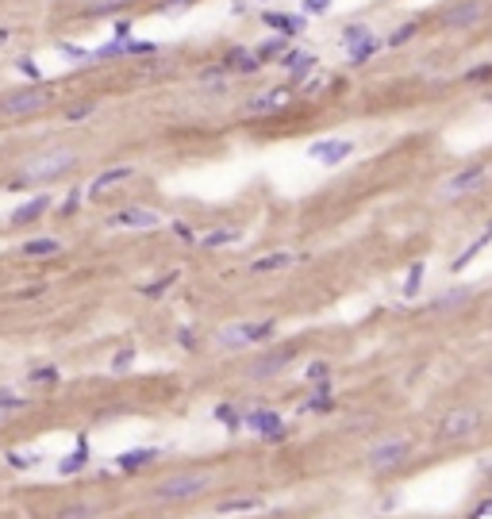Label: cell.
I'll list each match as a JSON object with an SVG mask.
<instances>
[{
    "label": "cell",
    "instance_id": "1",
    "mask_svg": "<svg viewBox=\"0 0 492 519\" xmlns=\"http://www.w3.org/2000/svg\"><path fill=\"white\" fill-rule=\"evenodd\" d=\"M77 166V150L73 146H51V150H39L35 158H27L20 169L12 173L8 188H31V185H46V181H58L62 173H70Z\"/></svg>",
    "mask_w": 492,
    "mask_h": 519
},
{
    "label": "cell",
    "instance_id": "2",
    "mask_svg": "<svg viewBox=\"0 0 492 519\" xmlns=\"http://www.w3.org/2000/svg\"><path fill=\"white\" fill-rule=\"evenodd\" d=\"M212 481H216V477H212L208 469H185V473H174L162 485H154V500H162V504L193 500V496H200V492H208Z\"/></svg>",
    "mask_w": 492,
    "mask_h": 519
},
{
    "label": "cell",
    "instance_id": "3",
    "mask_svg": "<svg viewBox=\"0 0 492 519\" xmlns=\"http://www.w3.org/2000/svg\"><path fill=\"white\" fill-rule=\"evenodd\" d=\"M54 104V89H12L8 96H0V115L4 120H23V115H35V112H46Z\"/></svg>",
    "mask_w": 492,
    "mask_h": 519
},
{
    "label": "cell",
    "instance_id": "4",
    "mask_svg": "<svg viewBox=\"0 0 492 519\" xmlns=\"http://www.w3.org/2000/svg\"><path fill=\"white\" fill-rule=\"evenodd\" d=\"M481 431V411L477 408H454L439 419V439L454 442V439H470Z\"/></svg>",
    "mask_w": 492,
    "mask_h": 519
},
{
    "label": "cell",
    "instance_id": "5",
    "mask_svg": "<svg viewBox=\"0 0 492 519\" xmlns=\"http://www.w3.org/2000/svg\"><path fill=\"white\" fill-rule=\"evenodd\" d=\"M485 12H488L485 0H458V4H450L446 12L439 15V27L442 31H465V27L485 20Z\"/></svg>",
    "mask_w": 492,
    "mask_h": 519
},
{
    "label": "cell",
    "instance_id": "6",
    "mask_svg": "<svg viewBox=\"0 0 492 519\" xmlns=\"http://www.w3.org/2000/svg\"><path fill=\"white\" fill-rule=\"evenodd\" d=\"M277 331V323L273 319H258V323H235V327H224V331L216 335V342L219 346H250V342H261V339H269V335Z\"/></svg>",
    "mask_w": 492,
    "mask_h": 519
},
{
    "label": "cell",
    "instance_id": "7",
    "mask_svg": "<svg viewBox=\"0 0 492 519\" xmlns=\"http://www.w3.org/2000/svg\"><path fill=\"white\" fill-rule=\"evenodd\" d=\"M297 358V350L292 346H281V350H269V354H261V358H254L250 361V369H246V377L250 381H269V377H277V373H285V366Z\"/></svg>",
    "mask_w": 492,
    "mask_h": 519
},
{
    "label": "cell",
    "instance_id": "8",
    "mask_svg": "<svg viewBox=\"0 0 492 519\" xmlns=\"http://www.w3.org/2000/svg\"><path fill=\"white\" fill-rule=\"evenodd\" d=\"M408 439H384V442H377L373 450H369V469H377V473H381V469H396L400 461L408 458Z\"/></svg>",
    "mask_w": 492,
    "mask_h": 519
},
{
    "label": "cell",
    "instance_id": "9",
    "mask_svg": "<svg viewBox=\"0 0 492 519\" xmlns=\"http://www.w3.org/2000/svg\"><path fill=\"white\" fill-rule=\"evenodd\" d=\"M308 154L316 162H323V166H339V162H347L354 154V143L350 139H323V143H311Z\"/></svg>",
    "mask_w": 492,
    "mask_h": 519
},
{
    "label": "cell",
    "instance_id": "10",
    "mask_svg": "<svg viewBox=\"0 0 492 519\" xmlns=\"http://www.w3.org/2000/svg\"><path fill=\"white\" fill-rule=\"evenodd\" d=\"M488 181V166H465L462 173H454V177L446 181V196H465V193H477L481 185Z\"/></svg>",
    "mask_w": 492,
    "mask_h": 519
},
{
    "label": "cell",
    "instance_id": "11",
    "mask_svg": "<svg viewBox=\"0 0 492 519\" xmlns=\"http://www.w3.org/2000/svg\"><path fill=\"white\" fill-rule=\"evenodd\" d=\"M112 227H158L162 224V216L158 212H150V208H123V212H116V216L108 219Z\"/></svg>",
    "mask_w": 492,
    "mask_h": 519
},
{
    "label": "cell",
    "instance_id": "12",
    "mask_svg": "<svg viewBox=\"0 0 492 519\" xmlns=\"http://www.w3.org/2000/svg\"><path fill=\"white\" fill-rule=\"evenodd\" d=\"M289 104V89H266V93H258L254 101H246V112L250 115H266V112H277Z\"/></svg>",
    "mask_w": 492,
    "mask_h": 519
},
{
    "label": "cell",
    "instance_id": "13",
    "mask_svg": "<svg viewBox=\"0 0 492 519\" xmlns=\"http://www.w3.org/2000/svg\"><path fill=\"white\" fill-rule=\"evenodd\" d=\"M281 65L292 73V81H304L308 73L319 65V58L311 54V51H285V54H281Z\"/></svg>",
    "mask_w": 492,
    "mask_h": 519
},
{
    "label": "cell",
    "instance_id": "14",
    "mask_svg": "<svg viewBox=\"0 0 492 519\" xmlns=\"http://www.w3.org/2000/svg\"><path fill=\"white\" fill-rule=\"evenodd\" d=\"M266 23H269V27H273L281 39H285V35H300V31L308 27L300 15H285V12H266Z\"/></svg>",
    "mask_w": 492,
    "mask_h": 519
},
{
    "label": "cell",
    "instance_id": "15",
    "mask_svg": "<svg viewBox=\"0 0 492 519\" xmlns=\"http://www.w3.org/2000/svg\"><path fill=\"white\" fill-rule=\"evenodd\" d=\"M246 427L261 431L266 439H277V435H281V416H273V411H250V416H246Z\"/></svg>",
    "mask_w": 492,
    "mask_h": 519
},
{
    "label": "cell",
    "instance_id": "16",
    "mask_svg": "<svg viewBox=\"0 0 492 519\" xmlns=\"http://www.w3.org/2000/svg\"><path fill=\"white\" fill-rule=\"evenodd\" d=\"M289 266H292V254L277 250V254H266V258L250 262V269H246V274H281V269H289Z\"/></svg>",
    "mask_w": 492,
    "mask_h": 519
},
{
    "label": "cell",
    "instance_id": "17",
    "mask_svg": "<svg viewBox=\"0 0 492 519\" xmlns=\"http://www.w3.org/2000/svg\"><path fill=\"white\" fill-rule=\"evenodd\" d=\"M131 173H135V169H131V166H116V169H104L101 177H96L93 185H89V196H101L104 188H112V185H119V181H127Z\"/></svg>",
    "mask_w": 492,
    "mask_h": 519
},
{
    "label": "cell",
    "instance_id": "18",
    "mask_svg": "<svg viewBox=\"0 0 492 519\" xmlns=\"http://www.w3.org/2000/svg\"><path fill=\"white\" fill-rule=\"evenodd\" d=\"M58 250H62L58 238H31V243L20 246L23 258H51V254H58Z\"/></svg>",
    "mask_w": 492,
    "mask_h": 519
},
{
    "label": "cell",
    "instance_id": "19",
    "mask_svg": "<svg viewBox=\"0 0 492 519\" xmlns=\"http://www.w3.org/2000/svg\"><path fill=\"white\" fill-rule=\"evenodd\" d=\"M46 208H51V196L43 193V196H35L31 204H23V208H15V212H12V224H31V219H39Z\"/></svg>",
    "mask_w": 492,
    "mask_h": 519
},
{
    "label": "cell",
    "instance_id": "20",
    "mask_svg": "<svg viewBox=\"0 0 492 519\" xmlns=\"http://www.w3.org/2000/svg\"><path fill=\"white\" fill-rule=\"evenodd\" d=\"M227 65H231V70H242V73H254L261 62L254 58V51H246V46H235V51H227Z\"/></svg>",
    "mask_w": 492,
    "mask_h": 519
},
{
    "label": "cell",
    "instance_id": "21",
    "mask_svg": "<svg viewBox=\"0 0 492 519\" xmlns=\"http://www.w3.org/2000/svg\"><path fill=\"white\" fill-rule=\"evenodd\" d=\"M158 458V450H150V447H143V450H127V454H119V469H143V466H150V461Z\"/></svg>",
    "mask_w": 492,
    "mask_h": 519
},
{
    "label": "cell",
    "instance_id": "22",
    "mask_svg": "<svg viewBox=\"0 0 492 519\" xmlns=\"http://www.w3.org/2000/svg\"><path fill=\"white\" fill-rule=\"evenodd\" d=\"M258 508H266V500H261V496H235V500H224L219 512L231 515V512H258Z\"/></svg>",
    "mask_w": 492,
    "mask_h": 519
},
{
    "label": "cell",
    "instance_id": "23",
    "mask_svg": "<svg viewBox=\"0 0 492 519\" xmlns=\"http://www.w3.org/2000/svg\"><path fill=\"white\" fill-rule=\"evenodd\" d=\"M465 300H470V288H450V293L434 296L431 308H434V312H446V308H458V304H465Z\"/></svg>",
    "mask_w": 492,
    "mask_h": 519
},
{
    "label": "cell",
    "instance_id": "24",
    "mask_svg": "<svg viewBox=\"0 0 492 519\" xmlns=\"http://www.w3.org/2000/svg\"><path fill=\"white\" fill-rule=\"evenodd\" d=\"M488 238H492V235H481L477 243H470V250H462V254H458V258H454V266H450V269H454V274H462V269L470 266V262H473V258H477V254L488 246Z\"/></svg>",
    "mask_w": 492,
    "mask_h": 519
},
{
    "label": "cell",
    "instance_id": "25",
    "mask_svg": "<svg viewBox=\"0 0 492 519\" xmlns=\"http://www.w3.org/2000/svg\"><path fill=\"white\" fill-rule=\"evenodd\" d=\"M235 238H239L235 227H219V231H208V235L200 238V246H212V250H216V246H227V243H235Z\"/></svg>",
    "mask_w": 492,
    "mask_h": 519
},
{
    "label": "cell",
    "instance_id": "26",
    "mask_svg": "<svg viewBox=\"0 0 492 519\" xmlns=\"http://www.w3.org/2000/svg\"><path fill=\"white\" fill-rule=\"evenodd\" d=\"M27 397H20L15 389H0V416H8V411H20V408H27Z\"/></svg>",
    "mask_w": 492,
    "mask_h": 519
},
{
    "label": "cell",
    "instance_id": "27",
    "mask_svg": "<svg viewBox=\"0 0 492 519\" xmlns=\"http://www.w3.org/2000/svg\"><path fill=\"white\" fill-rule=\"evenodd\" d=\"M85 461H89V447H85V439H81V442H77V450H73V454L65 458L58 469H62V473H77V469H85Z\"/></svg>",
    "mask_w": 492,
    "mask_h": 519
},
{
    "label": "cell",
    "instance_id": "28",
    "mask_svg": "<svg viewBox=\"0 0 492 519\" xmlns=\"http://www.w3.org/2000/svg\"><path fill=\"white\" fill-rule=\"evenodd\" d=\"M377 46H381V43H377V39H373V35H369V39H365V43H358V46H350V62H354V65H362V62H369V58H373V54H377Z\"/></svg>",
    "mask_w": 492,
    "mask_h": 519
},
{
    "label": "cell",
    "instance_id": "29",
    "mask_svg": "<svg viewBox=\"0 0 492 519\" xmlns=\"http://www.w3.org/2000/svg\"><path fill=\"white\" fill-rule=\"evenodd\" d=\"M273 54H285V39H281V35H277V39H266V43L254 51V58H258V62H269Z\"/></svg>",
    "mask_w": 492,
    "mask_h": 519
},
{
    "label": "cell",
    "instance_id": "30",
    "mask_svg": "<svg viewBox=\"0 0 492 519\" xmlns=\"http://www.w3.org/2000/svg\"><path fill=\"white\" fill-rule=\"evenodd\" d=\"M369 35H373V31H369L365 23H350V27L342 31V43H347V46H358V43H365Z\"/></svg>",
    "mask_w": 492,
    "mask_h": 519
},
{
    "label": "cell",
    "instance_id": "31",
    "mask_svg": "<svg viewBox=\"0 0 492 519\" xmlns=\"http://www.w3.org/2000/svg\"><path fill=\"white\" fill-rule=\"evenodd\" d=\"M177 281V269H169V274L166 277H158V281H150V285H143V296H162V293H166V288L169 285H174Z\"/></svg>",
    "mask_w": 492,
    "mask_h": 519
},
{
    "label": "cell",
    "instance_id": "32",
    "mask_svg": "<svg viewBox=\"0 0 492 519\" xmlns=\"http://www.w3.org/2000/svg\"><path fill=\"white\" fill-rule=\"evenodd\" d=\"M331 408H335V400H331V392H327V389H319L316 400H304V411H331Z\"/></svg>",
    "mask_w": 492,
    "mask_h": 519
},
{
    "label": "cell",
    "instance_id": "33",
    "mask_svg": "<svg viewBox=\"0 0 492 519\" xmlns=\"http://www.w3.org/2000/svg\"><path fill=\"white\" fill-rule=\"evenodd\" d=\"M304 377H308V381H319V385H323L327 377H331V366H327V361H311V366L304 369Z\"/></svg>",
    "mask_w": 492,
    "mask_h": 519
},
{
    "label": "cell",
    "instance_id": "34",
    "mask_svg": "<svg viewBox=\"0 0 492 519\" xmlns=\"http://www.w3.org/2000/svg\"><path fill=\"white\" fill-rule=\"evenodd\" d=\"M415 31H420V23H404V27H396V31L389 35V46H400V43H408V39H412Z\"/></svg>",
    "mask_w": 492,
    "mask_h": 519
},
{
    "label": "cell",
    "instance_id": "35",
    "mask_svg": "<svg viewBox=\"0 0 492 519\" xmlns=\"http://www.w3.org/2000/svg\"><path fill=\"white\" fill-rule=\"evenodd\" d=\"M58 519H93V508L89 504H70V508H62Z\"/></svg>",
    "mask_w": 492,
    "mask_h": 519
},
{
    "label": "cell",
    "instance_id": "36",
    "mask_svg": "<svg viewBox=\"0 0 492 519\" xmlns=\"http://www.w3.org/2000/svg\"><path fill=\"white\" fill-rule=\"evenodd\" d=\"M35 461H39V454H20V450L8 454V466H12V469H31Z\"/></svg>",
    "mask_w": 492,
    "mask_h": 519
},
{
    "label": "cell",
    "instance_id": "37",
    "mask_svg": "<svg viewBox=\"0 0 492 519\" xmlns=\"http://www.w3.org/2000/svg\"><path fill=\"white\" fill-rule=\"evenodd\" d=\"M93 108H96V104H73V108H65V120H70V123H81L85 115H93Z\"/></svg>",
    "mask_w": 492,
    "mask_h": 519
},
{
    "label": "cell",
    "instance_id": "38",
    "mask_svg": "<svg viewBox=\"0 0 492 519\" xmlns=\"http://www.w3.org/2000/svg\"><path fill=\"white\" fill-rule=\"evenodd\" d=\"M200 81H204V85H216V89H224V70H219V65H208V70L200 73Z\"/></svg>",
    "mask_w": 492,
    "mask_h": 519
},
{
    "label": "cell",
    "instance_id": "39",
    "mask_svg": "<svg viewBox=\"0 0 492 519\" xmlns=\"http://www.w3.org/2000/svg\"><path fill=\"white\" fill-rule=\"evenodd\" d=\"M131 361H135V350H131V346H127V350H119L116 358H112V369H116V373H123V369H127Z\"/></svg>",
    "mask_w": 492,
    "mask_h": 519
},
{
    "label": "cell",
    "instance_id": "40",
    "mask_svg": "<svg viewBox=\"0 0 492 519\" xmlns=\"http://www.w3.org/2000/svg\"><path fill=\"white\" fill-rule=\"evenodd\" d=\"M420 277H423V266L415 262L412 274H408V285H404V293H408V296H415V288H420Z\"/></svg>",
    "mask_w": 492,
    "mask_h": 519
},
{
    "label": "cell",
    "instance_id": "41",
    "mask_svg": "<svg viewBox=\"0 0 492 519\" xmlns=\"http://www.w3.org/2000/svg\"><path fill=\"white\" fill-rule=\"evenodd\" d=\"M77 204H81V188H73V193L62 200V216H70V212H77Z\"/></svg>",
    "mask_w": 492,
    "mask_h": 519
},
{
    "label": "cell",
    "instance_id": "42",
    "mask_svg": "<svg viewBox=\"0 0 492 519\" xmlns=\"http://www.w3.org/2000/svg\"><path fill=\"white\" fill-rule=\"evenodd\" d=\"M327 8H331V0H304V12L308 15H323Z\"/></svg>",
    "mask_w": 492,
    "mask_h": 519
},
{
    "label": "cell",
    "instance_id": "43",
    "mask_svg": "<svg viewBox=\"0 0 492 519\" xmlns=\"http://www.w3.org/2000/svg\"><path fill=\"white\" fill-rule=\"evenodd\" d=\"M31 381H58V369L46 366V369H31Z\"/></svg>",
    "mask_w": 492,
    "mask_h": 519
},
{
    "label": "cell",
    "instance_id": "44",
    "mask_svg": "<svg viewBox=\"0 0 492 519\" xmlns=\"http://www.w3.org/2000/svg\"><path fill=\"white\" fill-rule=\"evenodd\" d=\"M216 419H224V423L231 427V431H235V427H239V416H235V411L227 408V404H224V408H216Z\"/></svg>",
    "mask_w": 492,
    "mask_h": 519
},
{
    "label": "cell",
    "instance_id": "45",
    "mask_svg": "<svg viewBox=\"0 0 492 519\" xmlns=\"http://www.w3.org/2000/svg\"><path fill=\"white\" fill-rule=\"evenodd\" d=\"M465 77H470V81H485V77H492V65H477V70H470Z\"/></svg>",
    "mask_w": 492,
    "mask_h": 519
},
{
    "label": "cell",
    "instance_id": "46",
    "mask_svg": "<svg viewBox=\"0 0 492 519\" xmlns=\"http://www.w3.org/2000/svg\"><path fill=\"white\" fill-rule=\"evenodd\" d=\"M193 4L196 0H166L162 8H166V12H181V8H193Z\"/></svg>",
    "mask_w": 492,
    "mask_h": 519
},
{
    "label": "cell",
    "instance_id": "47",
    "mask_svg": "<svg viewBox=\"0 0 492 519\" xmlns=\"http://www.w3.org/2000/svg\"><path fill=\"white\" fill-rule=\"evenodd\" d=\"M62 51L70 54V58H77V62H85V58H89V51H81V46H70V43H65Z\"/></svg>",
    "mask_w": 492,
    "mask_h": 519
},
{
    "label": "cell",
    "instance_id": "48",
    "mask_svg": "<svg viewBox=\"0 0 492 519\" xmlns=\"http://www.w3.org/2000/svg\"><path fill=\"white\" fill-rule=\"evenodd\" d=\"M174 231L185 238V243H193V227H188V224H181V219H177V224H174Z\"/></svg>",
    "mask_w": 492,
    "mask_h": 519
},
{
    "label": "cell",
    "instance_id": "49",
    "mask_svg": "<svg viewBox=\"0 0 492 519\" xmlns=\"http://www.w3.org/2000/svg\"><path fill=\"white\" fill-rule=\"evenodd\" d=\"M20 70L27 73V77H39V65H35V62H27V58H20Z\"/></svg>",
    "mask_w": 492,
    "mask_h": 519
},
{
    "label": "cell",
    "instance_id": "50",
    "mask_svg": "<svg viewBox=\"0 0 492 519\" xmlns=\"http://www.w3.org/2000/svg\"><path fill=\"white\" fill-rule=\"evenodd\" d=\"M488 515H492V500H485V504H481V508H477V512H473L470 519H488Z\"/></svg>",
    "mask_w": 492,
    "mask_h": 519
},
{
    "label": "cell",
    "instance_id": "51",
    "mask_svg": "<svg viewBox=\"0 0 492 519\" xmlns=\"http://www.w3.org/2000/svg\"><path fill=\"white\" fill-rule=\"evenodd\" d=\"M116 35H119V43L131 35V23H127V20H119V23H116Z\"/></svg>",
    "mask_w": 492,
    "mask_h": 519
},
{
    "label": "cell",
    "instance_id": "52",
    "mask_svg": "<svg viewBox=\"0 0 492 519\" xmlns=\"http://www.w3.org/2000/svg\"><path fill=\"white\" fill-rule=\"evenodd\" d=\"M177 339H181V346H196V339H193V331H185V327H181V331H177Z\"/></svg>",
    "mask_w": 492,
    "mask_h": 519
},
{
    "label": "cell",
    "instance_id": "53",
    "mask_svg": "<svg viewBox=\"0 0 492 519\" xmlns=\"http://www.w3.org/2000/svg\"><path fill=\"white\" fill-rule=\"evenodd\" d=\"M8 35H12V31H8V27H0V43H4V39H8Z\"/></svg>",
    "mask_w": 492,
    "mask_h": 519
},
{
    "label": "cell",
    "instance_id": "54",
    "mask_svg": "<svg viewBox=\"0 0 492 519\" xmlns=\"http://www.w3.org/2000/svg\"><path fill=\"white\" fill-rule=\"evenodd\" d=\"M485 235H492V224H488V231H485Z\"/></svg>",
    "mask_w": 492,
    "mask_h": 519
},
{
    "label": "cell",
    "instance_id": "55",
    "mask_svg": "<svg viewBox=\"0 0 492 519\" xmlns=\"http://www.w3.org/2000/svg\"><path fill=\"white\" fill-rule=\"evenodd\" d=\"M488 339H492V327H488Z\"/></svg>",
    "mask_w": 492,
    "mask_h": 519
},
{
    "label": "cell",
    "instance_id": "56",
    "mask_svg": "<svg viewBox=\"0 0 492 519\" xmlns=\"http://www.w3.org/2000/svg\"><path fill=\"white\" fill-rule=\"evenodd\" d=\"M488 373H492V361H488Z\"/></svg>",
    "mask_w": 492,
    "mask_h": 519
},
{
    "label": "cell",
    "instance_id": "57",
    "mask_svg": "<svg viewBox=\"0 0 492 519\" xmlns=\"http://www.w3.org/2000/svg\"><path fill=\"white\" fill-rule=\"evenodd\" d=\"M488 101H492V93H488Z\"/></svg>",
    "mask_w": 492,
    "mask_h": 519
},
{
    "label": "cell",
    "instance_id": "58",
    "mask_svg": "<svg viewBox=\"0 0 492 519\" xmlns=\"http://www.w3.org/2000/svg\"><path fill=\"white\" fill-rule=\"evenodd\" d=\"M488 473H492V469H488Z\"/></svg>",
    "mask_w": 492,
    "mask_h": 519
},
{
    "label": "cell",
    "instance_id": "59",
    "mask_svg": "<svg viewBox=\"0 0 492 519\" xmlns=\"http://www.w3.org/2000/svg\"><path fill=\"white\" fill-rule=\"evenodd\" d=\"M0 419H4V416H0Z\"/></svg>",
    "mask_w": 492,
    "mask_h": 519
}]
</instances>
